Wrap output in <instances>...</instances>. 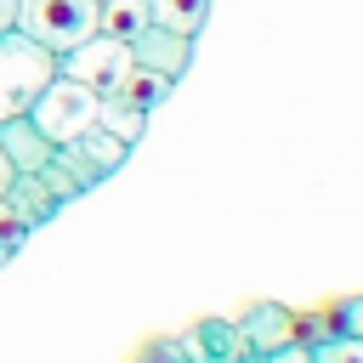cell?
<instances>
[{
  "instance_id": "6da1fadb",
  "label": "cell",
  "mask_w": 363,
  "mask_h": 363,
  "mask_svg": "<svg viewBox=\"0 0 363 363\" xmlns=\"http://www.w3.org/2000/svg\"><path fill=\"white\" fill-rule=\"evenodd\" d=\"M57 79V57L45 51V45H34L28 34H0V125L6 119H17V113H28L34 108V96L45 91Z\"/></svg>"
},
{
  "instance_id": "7a4b0ae2",
  "label": "cell",
  "mask_w": 363,
  "mask_h": 363,
  "mask_svg": "<svg viewBox=\"0 0 363 363\" xmlns=\"http://www.w3.org/2000/svg\"><path fill=\"white\" fill-rule=\"evenodd\" d=\"M17 34L62 57L96 34V0H17Z\"/></svg>"
},
{
  "instance_id": "3957f363",
  "label": "cell",
  "mask_w": 363,
  "mask_h": 363,
  "mask_svg": "<svg viewBox=\"0 0 363 363\" xmlns=\"http://www.w3.org/2000/svg\"><path fill=\"white\" fill-rule=\"evenodd\" d=\"M96 91H85V85H74V79H51L40 96H34V108H28V119L45 130V142L51 147H62V142H74L79 130H91L96 125Z\"/></svg>"
},
{
  "instance_id": "277c9868",
  "label": "cell",
  "mask_w": 363,
  "mask_h": 363,
  "mask_svg": "<svg viewBox=\"0 0 363 363\" xmlns=\"http://www.w3.org/2000/svg\"><path fill=\"white\" fill-rule=\"evenodd\" d=\"M130 68H136V62H130V45L113 40V34H102V28H96L85 45H74V51L57 57V74L74 79V85H85V91H96V96H108Z\"/></svg>"
},
{
  "instance_id": "5b68a950",
  "label": "cell",
  "mask_w": 363,
  "mask_h": 363,
  "mask_svg": "<svg viewBox=\"0 0 363 363\" xmlns=\"http://www.w3.org/2000/svg\"><path fill=\"white\" fill-rule=\"evenodd\" d=\"M125 153H130V142H119L113 130H102V125H91V130H79L74 142H62L51 159L79 182V193H91L96 182H108L119 164H125Z\"/></svg>"
},
{
  "instance_id": "8992f818",
  "label": "cell",
  "mask_w": 363,
  "mask_h": 363,
  "mask_svg": "<svg viewBox=\"0 0 363 363\" xmlns=\"http://www.w3.org/2000/svg\"><path fill=\"white\" fill-rule=\"evenodd\" d=\"M233 323H238V335H244V352H255V357H272V352H284V346H301V340H295V312H289L284 301H250V312L233 318Z\"/></svg>"
},
{
  "instance_id": "52a82bcc",
  "label": "cell",
  "mask_w": 363,
  "mask_h": 363,
  "mask_svg": "<svg viewBox=\"0 0 363 363\" xmlns=\"http://www.w3.org/2000/svg\"><path fill=\"white\" fill-rule=\"evenodd\" d=\"M130 45V62L136 68H153V74H164V79H182L187 74V62H193V40L187 34H170V28H159V23H147L136 40H125Z\"/></svg>"
},
{
  "instance_id": "ba28073f",
  "label": "cell",
  "mask_w": 363,
  "mask_h": 363,
  "mask_svg": "<svg viewBox=\"0 0 363 363\" xmlns=\"http://www.w3.org/2000/svg\"><path fill=\"white\" fill-rule=\"evenodd\" d=\"M176 346L187 363H238L244 357V335L233 318H199L193 329L176 335Z\"/></svg>"
},
{
  "instance_id": "9c48e42d",
  "label": "cell",
  "mask_w": 363,
  "mask_h": 363,
  "mask_svg": "<svg viewBox=\"0 0 363 363\" xmlns=\"http://www.w3.org/2000/svg\"><path fill=\"white\" fill-rule=\"evenodd\" d=\"M0 153L11 159V170H45L57 147L45 142V130H40L28 113H17V119H6V125H0Z\"/></svg>"
},
{
  "instance_id": "30bf717a",
  "label": "cell",
  "mask_w": 363,
  "mask_h": 363,
  "mask_svg": "<svg viewBox=\"0 0 363 363\" xmlns=\"http://www.w3.org/2000/svg\"><path fill=\"white\" fill-rule=\"evenodd\" d=\"M6 204H11V210L28 221V227H40V221H51V216H57V199L40 187V176H34V170H17V176H11Z\"/></svg>"
},
{
  "instance_id": "8fae6325",
  "label": "cell",
  "mask_w": 363,
  "mask_h": 363,
  "mask_svg": "<svg viewBox=\"0 0 363 363\" xmlns=\"http://www.w3.org/2000/svg\"><path fill=\"white\" fill-rule=\"evenodd\" d=\"M147 23H153L147 0H96V28L113 40H136Z\"/></svg>"
},
{
  "instance_id": "7c38bea8",
  "label": "cell",
  "mask_w": 363,
  "mask_h": 363,
  "mask_svg": "<svg viewBox=\"0 0 363 363\" xmlns=\"http://www.w3.org/2000/svg\"><path fill=\"white\" fill-rule=\"evenodd\" d=\"M170 85L176 79H164V74H153V68H130L108 96H119V102H130V108H142V113H153L164 96H170Z\"/></svg>"
},
{
  "instance_id": "4fadbf2b",
  "label": "cell",
  "mask_w": 363,
  "mask_h": 363,
  "mask_svg": "<svg viewBox=\"0 0 363 363\" xmlns=\"http://www.w3.org/2000/svg\"><path fill=\"white\" fill-rule=\"evenodd\" d=\"M147 11H153V23L159 28H170V34H199L204 28V17H210V0H147Z\"/></svg>"
},
{
  "instance_id": "5bb4252c",
  "label": "cell",
  "mask_w": 363,
  "mask_h": 363,
  "mask_svg": "<svg viewBox=\"0 0 363 363\" xmlns=\"http://www.w3.org/2000/svg\"><path fill=\"white\" fill-rule=\"evenodd\" d=\"M96 125H102V130H113L119 142H136V136H142V125H147V113H142V108H130V102H119V96H102V102H96Z\"/></svg>"
},
{
  "instance_id": "9a60e30c",
  "label": "cell",
  "mask_w": 363,
  "mask_h": 363,
  "mask_svg": "<svg viewBox=\"0 0 363 363\" xmlns=\"http://www.w3.org/2000/svg\"><path fill=\"white\" fill-rule=\"evenodd\" d=\"M312 363H363V340L357 335H329L312 346Z\"/></svg>"
},
{
  "instance_id": "2e32d148",
  "label": "cell",
  "mask_w": 363,
  "mask_h": 363,
  "mask_svg": "<svg viewBox=\"0 0 363 363\" xmlns=\"http://www.w3.org/2000/svg\"><path fill=\"white\" fill-rule=\"evenodd\" d=\"M28 233H34V227H28V221L0 199V261H11V255L23 250V238H28Z\"/></svg>"
},
{
  "instance_id": "e0dca14e",
  "label": "cell",
  "mask_w": 363,
  "mask_h": 363,
  "mask_svg": "<svg viewBox=\"0 0 363 363\" xmlns=\"http://www.w3.org/2000/svg\"><path fill=\"white\" fill-rule=\"evenodd\" d=\"M34 176H40V187H45V193H51V199H57V210H62V204H68V199H79V182H74V176H68V170H62V164H57V159H51V164H45V170H34Z\"/></svg>"
},
{
  "instance_id": "ac0fdd59",
  "label": "cell",
  "mask_w": 363,
  "mask_h": 363,
  "mask_svg": "<svg viewBox=\"0 0 363 363\" xmlns=\"http://www.w3.org/2000/svg\"><path fill=\"white\" fill-rule=\"evenodd\" d=\"M323 318H329L335 335H357V340H363V295H346V301H340L335 312H323Z\"/></svg>"
},
{
  "instance_id": "d6986e66",
  "label": "cell",
  "mask_w": 363,
  "mask_h": 363,
  "mask_svg": "<svg viewBox=\"0 0 363 363\" xmlns=\"http://www.w3.org/2000/svg\"><path fill=\"white\" fill-rule=\"evenodd\" d=\"M136 363H187V357H182V346H176V340H153Z\"/></svg>"
},
{
  "instance_id": "ffe728a7",
  "label": "cell",
  "mask_w": 363,
  "mask_h": 363,
  "mask_svg": "<svg viewBox=\"0 0 363 363\" xmlns=\"http://www.w3.org/2000/svg\"><path fill=\"white\" fill-rule=\"evenodd\" d=\"M267 363H312V346H284V352H272Z\"/></svg>"
},
{
  "instance_id": "44dd1931",
  "label": "cell",
  "mask_w": 363,
  "mask_h": 363,
  "mask_svg": "<svg viewBox=\"0 0 363 363\" xmlns=\"http://www.w3.org/2000/svg\"><path fill=\"white\" fill-rule=\"evenodd\" d=\"M17 28V0H0V34Z\"/></svg>"
},
{
  "instance_id": "7402d4cb",
  "label": "cell",
  "mask_w": 363,
  "mask_h": 363,
  "mask_svg": "<svg viewBox=\"0 0 363 363\" xmlns=\"http://www.w3.org/2000/svg\"><path fill=\"white\" fill-rule=\"evenodd\" d=\"M11 176H17V170H11V159L0 153V199H6V187H11Z\"/></svg>"
},
{
  "instance_id": "603a6c76",
  "label": "cell",
  "mask_w": 363,
  "mask_h": 363,
  "mask_svg": "<svg viewBox=\"0 0 363 363\" xmlns=\"http://www.w3.org/2000/svg\"><path fill=\"white\" fill-rule=\"evenodd\" d=\"M238 363H267V357H255V352H244V357H238Z\"/></svg>"
}]
</instances>
